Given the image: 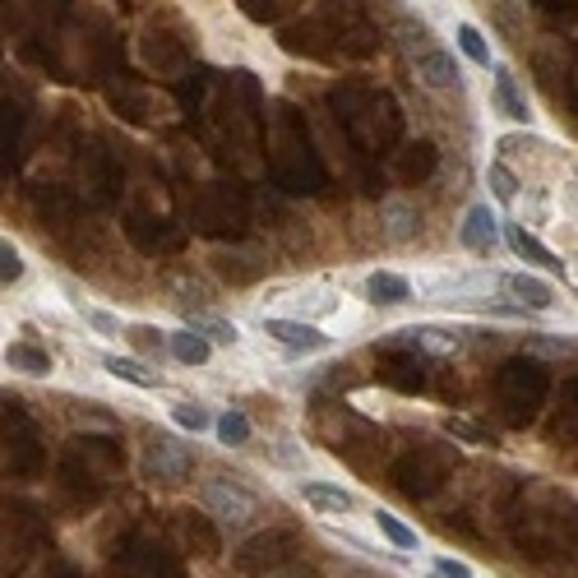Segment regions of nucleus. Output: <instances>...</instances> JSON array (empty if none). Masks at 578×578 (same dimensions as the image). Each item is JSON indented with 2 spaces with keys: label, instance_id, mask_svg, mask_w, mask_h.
<instances>
[{
  "label": "nucleus",
  "instance_id": "1",
  "mask_svg": "<svg viewBox=\"0 0 578 578\" xmlns=\"http://www.w3.org/2000/svg\"><path fill=\"white\" fill-rule=\"evenodd\" d=\"M278 42L287 51H306V56H365L380 38L365 24L361 0H320V10L296 24H283Z\"/></svg>",
  "mask_w": 578,
  "mask_h": 578
},
{
  "label": "nucleus",
  "instance_id": "2",
  "mask_svg": "<svg viewBox=\"0 0 578 578\" xmlns=\"http://www.w3.org/2000/svg\"><path fill=\"white\" fill-rule=\"evenodd\" d=\"M200 500H204L208 518H214L218 528H227V532H245V528H255V518H259V500L245 486L227 481V477L204 481L200 486Z\"/></svg>",
  "mask_w": 578,
  "mask_h": 578
},
{
  "label": "nucleus",
  "instance_id": "3",
  "mask_svg": "<svg viewBox=\"0 0 578 578\" xmlns=\"http://www.w3.org/2000/svg\"><path fill=\"white\" fill-rule=\"evenodd\" d=\"M139 472H144V481L181 486L190 472H195V453H190V445H181L177 435H153L144 445V459H139Z\"/></svg>",
  "mask_w": 578,
  "mask_h": 578
},
{
  "label": "nucleus",
  "instance_id": "4",
  "mask_svg": "<svg viewBox=\"0 0 578 578\" xmlns=\"http://www.w3.org/2000/svg\"><path fill=\"white\" fill-rule=\"evenodd\" d=\"M500 389H504V402H510V422H528L541 402V389H547V375H541L537 361H514L504 365Z\"/></svg>",
  "mask_w": 578,
  "mask_h": 578
},
{
  "label": "nucleus",
  "instance_id": "5",
  "mask_svg": "<svg viewBox=\"0 0 578 578\" xmlns=\"http://www.w3.org/2000/svg\"><path fill=\"white\" fill-rule=\"evenodd\" d=\"M265 334L273 343L292 347V352H324V347H329V334H324L320 324H310V320H278V314H269Z\"/></svg>",
  "mask_w": 578,
  "mask_h": 578
},
{
  "label": "nucleus",
  "instance_id": "6",
  "mask_svg": "<svg viewBox=\"0 0 578 578\" xmlns=\"http://www.w3.org/2000/svg\"><path fill=\"white\" fill-rule=\"evenodd\" d=\"M504 241H510V251H514L518 259H528L532 269H551V273L565 269V259H555V251H547V245H541L523 222H510V227H504Z\"/></svg>",
  "mask_w": 578,
  "mask_h": 578
},
{
  "label": "nucleus",
  "instance_id": "7",
  "mask_svg": "<svg viewBox=\"0 0 578 578\" xmlns=\"http://www.w3.org/2000/svg\"><path fill=\"white\" fill-rule=\"evenodd\" d=\"M500 287L510 296H518V306H528V310H551L555 306V287L537 273H504Z\"/></svg>",
  "mask_w": 578,
  "mask_h": 578
},
{
  "label": "nucleus",
  "instance_id": "8",
  "mask_svg": "<svg viewBox=\"0 0 578 578\" xmlns=\"http://www.w3.org/2000/svg\"><path fill=\"white\" fill-rule=\"evenodd\" d=\"M496 232H500V218L490 214V204H472L459 227V241H463V251H490Z\"/></svg>",
  "mask_w": 578,
  "mask_h": 578
},
{
  "label": "nucleus",
  "instance_id": "9",
  "mask_svg": "<svg viewBox=\"0 0 578 578\" xmlns=\"http://www.w3.org/2000/svg\"><path fill=\"white\" fill-rule=\"evenodd\" d=\"M301 500L310 504V510H320V514H352L357 510L352 490H343L334 481H301Z\"/></svg>",
  "mask_w": 578,
  "mask_h": 578
},
{
  "label": "nucleus",
  "instance_id": "10",
  "mask_svg": "<svg viewBox=\"0 0 578 578\" xmlns=\"http://www.w3.org/2000/svg\"><path fill=\"white\" fill-rule=\"evenodd\" d=\"M412 296V283L402 273H389V269H375L365 278V301L371 306H402Z\"/></svg>",
  "mask_w": 578,
  "mask_h": 578
},
{
  "label": "nucleus",
  "instance_id": "11",
  "mask_svg": "<svg viewBox=\"0 0 578 578\" xmlns=\"http://www.w3.org/2000/svg\"><path fill=\"white\" fill-rule=\"evenodd\" d=\"M416 75H422L426 89H453V84H459V65H453L449 51L431 47V51L416 56Z\"/></svg>",
  "mask_w": 578,
  "mask_h": 578
},
{
  "label": "nucleus",
  "instance_id": "12",
  "mask_svg": "<svg viewBox=\"0 0 578 578\" xmlns=\"http://www.w3.org/2000/svg\"><path fill=\"white\" fill-rule=\"evenodd\" d=\"M496 107H500L504 120H514V126H528V120H532L528 102H523V93H518V84H514L510 69H496Z\"/></svg>",
  "mask_w": 578,
  "mask_h": 578
},
{
  "label": "nucleus",
  "instance_id": "13",
  "mask_svg": "<svg viewBox=\"0 0 578 578\" xmlns=\"http://www.w3.org/2000/svg\"><path fill=\"white\" fill-rule=\"evenodd\" d=\"M167 347H171V357H177L181 365H204L208 357H214V338H204L200 329H190V324H185V329H177Z\"/></svg>",
  "mask_w": 578,
  "mask_h": 578
},
{
  "label": "nucleus",
  "instance_id": "14",
  "mask_svg": "<svg viewBox=\"0 0 578 578\" xmlns=\"http://www.w3.org/2000/svg\"><path fill=\"white\" fill-rule=\"evenodd\" d=\"M5 365H10V371H20V375H33V380L51 375V357L42 352V347H33V343H10L5 347Z\"/></svg>",
  "mask_w": 578,
  "mask_h": 578
},
{
  "label": "nucleus",
  "instance_id": "15",
  "mask_svg": "<svg viewBox=\"0 0 578 578\" xmlns=\"http://www.w3.org/2000/svg\"><path fill=\"white\" fill-rule=\"evenodd\" d=\"M380 218H384V236L389 241H412L416 236V208L408 200H389L380 208Z\"/></svg>",
  "mask_w": 578,
  "mask_h": 578
},
{
  "label": "nucleus",
  "instance_id": "16",
  "mask_svg": "<svg viewBox=\"0 0 578 578\" xmlns=\"http://www.w3.org/2000/svg\"><path fill=\"white\" fill-rule=\"evenodd\" d=\"M102 371L107 375H116V380H126V384H134V389H157L163 384V375L157 371H144L139 361H130V357H116V352H107L102 357Z\"/></svg>",
  "mask_w": 578,
  "mask_h": 578
},
{
  "label": "nucleus",
  "instance_id": "17",
  "mask_svg": "<svg viewBox=\"0 0 578 578\" xmlns=\"http://www.w3.org/2000/svg\"><path fill=\"white\" fill-rule=\"evenodd\" d=\"M431 171H435V149L431 144H408V153L398 157V177L408 181V185L431 177Z\"/></svg>",
  "mask_w": 578,
  "mask_h": 578
},
{
  "label": "nucleus",
  "instance_id": "18",
  "mask_svg": "<svg viewBox=\"0 0 578 578\" xmlns=\"http://www.w3.org/2000/svg\"><path fill=\"white\" fill-rule=\"evenodd\" d=\"M218 440L227 445V449H236V445H245V440H251V416H245L241 408H227L222 416H218Z\"/></svg>",
  "mask_w": 578,
  "mask_h": 578
},
{
  "label": "nucleus",
  "instance_id": "19",
  "mask_svg": "<svg viewBox=\"0 0 578 578\" xmlns=\"http://www.w3.org/2000/svg\"><path fill=\"white\" fill-rule=\"evenodd\" d=\"M149 61L157 65V69H181L185 65V56H181V47L167 38V33H149Z\"/></svg>",
  "mask_w": 578,
  "mask_h": 578
},
{
  "label": "nucleus",
  "instance_id": "20",
  "mask_svg": "<svg viewBox=\"0 0 578 578\" xmlns=\"http://www.w3.org/2000/svg\"><path fill=\"white\" fill-rule=\"evenodd\" d=\"M375 528H380L384 537H389L398 551H416V532H412L402 518H394L389 510H375Z\"/></svg>",
  "mask_w": 578,
  "mask_h": 578
},
{
  "label": "nucleus",
  "instance_id": "21",
  "mask_svg": "<svg viewBox=\"0 0 578 578\" xmlns=\"http://www.w3.org/2000/svg\"><path fill=\"white\" fill-rule=\"evenodd\" d=\"M296 5H301V0H241V10L251 14L255 24H278V20H283L287 10H296Z\"/></svg>",
  "mask_w": 578,
  "mask_h": 578
},
{
  "label": "nucleus",
  "instance_id": "22",
  "mask_svg": "<svg viewBox=\"0 0 578 578\" xmlns=\"http://www.w3.org/2000/svg\"><path fill=\"white\" fill-rule=\"evenodd\" d=\"M190 329H200L204 338H214V343H222V347H232L241 334H236V324H227V320H214V314H190L185 320Z\"/></svg>",
  "mask_w": 578,
  "mask_h": 578
},
{
  "label": "nucleus",
  "instance_id": "23",
  "mask_svg": "<svg viewBox=\"0 0 578 578\" xmlns=\"http://www.w3.org/2000/svg\"><path fill=\"white\" fill-rule=\"evenodd\" d=\"M171 422H177L181 431H214L218 422H214V416H208L204 408H200V402H177V408H171Z\"/></svg>",
  "mask_w": 578,
  "mask_h": 578
},
{
  "label": "nucleus",
  "instance_id": "24",
  "mask_svg": "<svg viewBox=\"0 0 578 578\" xmlns=\"http://www.w3.org/2000/svg\"><path fill=\"white\" fill-rule=\"evenodd\" d=\"M486 181H490V190H496V200L500 204H514L518 200V177L504 163H490V171H486Z\"/></svg>",
  "mask_w": 578,
  "mask_h": 578
},
{
  "label": "nucleus",
  "instance_id": "25",
  "mask_svg": "<svg viewBox=\"0 0 578 578\" xmlns=\"http://www.w3.org/2000/svg\"><path fill=\"white\" fill-rule=\"evenodd\" d=\"M459 47H463V56L467 61H477V65H490V47H486V38L472 24H459Z\"/></svg>",
  "mask_w": 578,
  "mask_h": 578
},
{
  "label": "nucleus",
  "instance_id": "26",
  "mask_svg": "<svg viewBox=\"0 0 578 578\" xmlns=\"http://www.w3.org/2000/svg\"><path fill=\"white\" fill-rule=\"evenodd\" d=\"M445 435H453V440H467V445H481V449L496 445V435H486L481 426H472V422H459V416H449V422H445Z\"/></svg>",
  "mask_w": 578,
  "mask_h": 578
},
{
  "label": "nucleus",
  "instance_id": "27",
  "mask_svg": "<svg viewBox=\"0 0 578 578\" xmlns=\"http://www.w3.org/2000/svg\"><path fill=\"white\" fill-rule=\"evenodd\" d=\"M20 278H24V255L20 251H14V245L10 241H0V283H20Z\"/></svg>",
  "mask_w": 578,
  "mask_h": 578
},
{
  "label": "nucleus",
  "instance_id": "28",
  "mask_svg": "<svg viewBox=\"0 0 578 578\" xmlns=\"http://www.w3.org/2000/svg\"><path fill=\"white\" fill-rule=\"evenodd\" d=\"M126 338L139 347V352L163 357V338H157V329H149V324H134V329H126Z\"/></svg>",
  "mask_w": 578,
  "mask_h": 578
},
{
  "label": "nucleus",
  "instance_id": "29",
  "mask_svg": "<svg viewBox=\"0 0 578 578\" xmlns=\"http://www.w3.org/2000/svg\"><path fill=\"white\" fill-rule=\"evenodd\" d=\"M84 320H89L93 329H98V334H120V320H116V314H107V310H84Z\"/></svg>",
  "mask_w": 578,
  "mask_h": 578
},
{
  "label": "nucleus",
  "instance_id": "30",
  "mask_svg": "<svg viewBox=\"0 0 578 578\" xmlns=\"http://www.w3.org/2000/svg\"><path fill=\"white\" fill-rule=\"evenodd\" d=\"M551 20H578V0H537Z\"/></svg>",
  "mask_w": 578,
  "mask_h": 578
},
{
  "label": "nucleus",
  "instance_id": "31",
  "mask_svg": "<svg viewBox=\"0 0 578 578\" xmlns=\"http://www.w3.org/2000/svg\"><path fill=\"white\" fill-rule=\"evenodd\" d=\"M435 574H440V578H472V569L463 565V560H453V555H440V560H435Z\"/></svg>",
  "mask_w": 578,
  "mask_h": 578
},
{
  "label": "nucleus",
  "instance_id": "32",
  "mask_svg": "<svg viewBox=\"0 0 578 578\" xmlns=\"http://www.w3.org/2000/svg\"><path fill=\"white\" fill-rule=\"evenodd\" d=\"M33 5H47V0H33ZM51 5H56V10H65V5H69V0H51Z\"/></svg>",
  "mask_w": 578,
  "mask_h": 578
}]
</instances>
